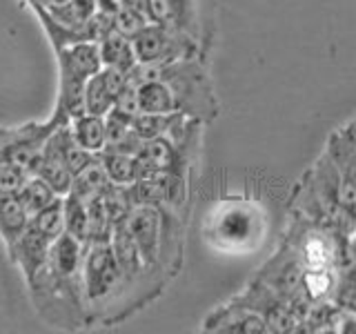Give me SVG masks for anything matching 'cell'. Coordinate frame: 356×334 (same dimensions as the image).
Segmentation results:
<instances>
[{
	"instance_id": "1",
	"label": "cell",
	"mask_w": 356,
	"mask_h": 334,
	"mask_svg": "<svg viewBox=\"0 0 356 334\" xmlns=\"http://www.w3.org/2000/svg\"><path fill=\"white\" fill-rule=\"evenodd\" d=\"M267 237V214L261 203L243 196L227 194L214 200L205 212L203 239L220 254H252Z\"/></svg>"
},
{
	"instance_id": "2",
	"label": "cell",
	"mask_w": 356,
	"mask_h": 334,
	"mask_svg": "<svg viewBox=\"0 0 356 334\" xmlns=\"http://www.w3.org/2000/svg\"><path fill=\"white\" fill-rule=\"evenodd\" d=\"M159 76L170 85L176 98V107L181 114L196 118L200 122L214 120L218 114V103L211 89L209 74L205 70L200 56L185 61H176L170 65H143L138 63L129 72V83L138 85L147 78Z\"/></svg>"
},
{
	"instance_id": "3",
	"label": "cell",
	"mask_w": 356,
	"mask_h": 334,
	"mask_svg": "<svg viewBox=\"0 0 356 334\" xmlns=\"http://www.w3.org/2000/svg\"><path fill=\"white\" fill-rule=\"evenodd\" d=\"M56 63H58V98H56L54 111L63 118L72 120L74 116L83 114V94L85 85L96 72L103 70L98 42L85 40L76 45L56 49Z\"/></svg>"
},
{
	"instance_id": "4",
	"label": "cell",
	"mask_w": 356,
	"mask_h": 334,
	"mask_svg": "<svg viewBox=\"0 0 356 334\" xmlns=\"http://www.w3.org/2000/svg\"><path fill=\"white\" fill-rule=\"evenodd\" d=\"M63 198L54 200L49 207H44L38 214L29 218L27 230L22 232V237L16 241L14 250L7 254V259L20 267L25 283L31 281L40 267L47 263L51 245L56 239L65 232V209H63Z\"/></svg>"
},
{
	"instance_id": "5",
	"label": "cell",
	"mask_w": 356,
	"mask_h": 334,
	"mask_svg": "<svg viewBox=\"0 0 356 334\" xmlns=\"http://www.w3.org/2000/svg\"><path fill=\"white\" fill-rule=\"evenodd\" d=\"M67 118L51 111L47 120H29L25 125L16 127H0V163L16 165L25 170L29 176L36 174V167L40 163V154L47 138L58 129L67 125Z\"/></svg>"
},
{
	"instance_id": "6",
	"label": "cell",
	"mask_w": 356,
	"mask_h": 334,
	"mask_svg": "<svg viewBox=\"0 0 356 334\" xmlns=\"http://www.w3.org/2000/svg\"><path fill=\"white\" fill-rule=\"evenodd\" d=\"M131 42L136 58L143 65H170L176 61L194 58L203 51V47L192 36L172 25H159V22H147L131 38Z\"/></svg>"
},
{
	"instance_id": "7",
	"label": "cell",
	"mask_w": 356,
	"mask_h": 334,
	"mask_svg": "<svg viewBox=\"0 0 356 334\" xmlns=\"http://www.w3.org/2000/svg\"><path fill=\"white\" fill-rule=\"evenodd\" d=\"M287 245L294 250L296 259L305 270H316V267H339L341 270L343 259L352 254L350 243L343 250L332 228H321L314 223L294 228V237L287 239ZM348 259L354 261L352 256H348Z\"/></svg>"
},
{
	"instance_id": "8",
	"label": "cell",
	"mask_w": 356,
	"mask_h": 334,
	"mask_svg": "<svg viewBox=\"0 0 356 334\" xmlns=\"http://www.w3.org/2000/svg\"><path fill=\"white\" fill-rule=\"evenodd\" d=\"M127 228L136 241L143 261L154 270H163L161 252H163V207L156 205H131L127 214ZM165 272V270H163Z\"/></svg>"
},
{
	"instance_id": "9",
	"label": "cell",
	"mask_w": 356,
	"mask_h": 334,
	"mask_svg": "<svg viewBox=\"0 0 356 334\" xmlns=\"http://www.w3.org/2000/svg\"><path fill=\"white\" fill-rule=\"evenodd\" d=\"M205 332H234V334H265L270 332L267 321L256 310H250L236 301L216 308L203 321Z\"/></svg>"
},
{
	"instance_id": "10",
	"label": "cell",
	"mask_w": 356,
	"mask_h": 334,
	"mask_svg": "<svg viewBox=\"0 0 356 334\" xmlns=\"http://www.w3.org/2000/svg\"><path fill=\"white\" fill-rule=\"evenodd\" d=\"M29 212L16 194L0 196V241L5 243V252L14 250L16 241L29 225Z\"/></svg>"
},
{
	"instance_id": "11",
	"label": "cell",
	"mask_w": 356,
	"mask_h": 334,
	"mask_svg": "<svg viewBox=\"0 0 356 334\" xmlns=\"http://www.w3.org/2000/svg\"><path fill=\"white\" fill-rule=\"evenodd\" d=\"M98 51H100L103 67H114V70L129 74L134 67L138 65L131 38L125 36V33L116 31V29L107 31L105 36L98 40Z\"/></svg>"
},
{
	"instance_id": "12",
	"label": "cell",
	"mask_w": 356,
	"mask_h": 334,
	"mask_svg": "<svg viewBox=\"0 0 356 334\" xmlns=\"http://www.w3.org/2000/svg\"><path fill=\"white\" fill-rule=\"evenodd\" d=\"M136 96H138V111H143V114H174V111H178L170 85L159 76L138 83Z\"/></svg>"
},
{
	"instance_id": "13",
	"label": "cell",
	"mask_w": 356,
	"mask_h": 334,
	"mask_svg": "<svg viewBox=\"0 0 356 334\" xmlns=\"http://www.w3.org/2000/svg\"><path fill=\"white\" fill-rule=\"evenodd\" d=\"M167 5H170V14H172V27L192 36L203 47L205 40L203 0H167Z\"/></svg>"
},
{
	"instance_id": "14",
	"label": "cell",
	"mask_w": 356,
	"mask_h": 334,
	"mask_svg": "<svg viewBox=\"0 0 356 334\" xmlns=\"http://www.w3.org/2000/svg\"><path fill=\"white\" fill-rule=\"evenodd\" d=\"M70 129L74 141L85 148L87 152L100 154L107 148V129H105V116H96L83 111L70 120Z\"/></svg>"
},
{
	"instance_id": "15",
	"label": "cell",
	"mask_w": 356,
	"mask_h": 334,
	"mask_svg": "<svg viewBox=\"0 0 356 334\" xmlns=\"http://www.w3.org/2000/svg\"><path fill=\"white\" fill-rule=\"evenodd\" d=\"M98 161H100V165H103L107 178L114 185L127 187V185L136 183L140 178L136 154H127V152H118V150L105 148L103 152L98 154Z\"/></svg>"
},
{
	"instance_id": "16",
	"label": "cell",
	"mask_w": 356,
	"mask_h": 334,
	"mask_svg": "<svg viewBox=\"0 0 356 334\" xmlns=\"http://www.w3.org/2000/svg\"><path fill=\"white\" fill-rule=\"evenodd\" d=\"M36 9V7H33ZM47 14L63 27L70 29H87L92 18L98 11L96 0H67L63 5H56L51 9H44Z\"/></svg>"
},
{
	"instance_id": "17",
	"label": "cell",
	"mask_w": 356,
	"mask_h": 334,
	"mask_svg": "<svg viewBox=\"0 0 356 334\" xmlns=\"http://www.w3.org/2000/svg\"><path fill=\"white\" fill-rule=\"evenodd\" d=\"M36 176H40L42 181H47V185L54 189L58 196H67L72 192L74 185V174L67 170V165L58 159L56 154L42 148L40 163L36 167Z\"/></svg>"
},
{
	"instance_id": "18",
	"label": "cell",
	"mask_w": 356,
	"mask_h": 334,
	"mask_svg": "<svg viewBox=\"0 0 356 334\" xmlns=\"http://www.w3.org/2000/svg\"><path fill=\"white\" fill-rule=\"evenodd\" d=\"M111 181L107 178L103 165H100V161L96 159L92 165H87L83 172H78L74 176V185H72V196L81 198V200H92L100 194H105L109 189Z\"/></svg>"
},
{
	"instance_id": "19",
	"label": "cell",
	"mask_w": 356,
	"mask_h": 334,
	"mask_svg": "<svg viewBox=\"0 0 356 334\" xmlns=\"http://www.w3.org/2000/svg\"><path fill=\"white\" fill-rule=\"evenodd\" d=\"M16 196L22 200V205H25V209L29 212V216L38 214V212H42L44 207H49L54 200L60 198L47 185V181H42V178L36 176V174H31V176L25 178V183L20 185Z\"/></svg>"
},
{
	"instance_id": "20",
	"label": "cell",
	"mask_w": 356,
	"mask_h": 334,
	"mask_svg": "<svg viewBox=\"0 0 356 334\" xmlns=\"http://www.w3.org/2000/svg\"><path fill=\"white\" fill-rule=\"evenodd\" d=\"M339 281V267H316V270H303V292L305 296L316 301L332 299Z\"/></svg>"
},
{
	"instance_id": "21",
	"label": "cell",
	"mask_w": 356,
	"mask_h": 334,
	"mask_svg": "<svg viewBox=\"0 0 356 334\" xmlns=\"http://www.w3.org/2000/svg\"><path fill=\"white\" fill-rule=\"evenodd\" d=\"M114 103H116V96L109 89L105 76H103V70H100L89 78L87 85H85V94H83L85 111L96 114V116H105L107 111L114 107Z\"/></svg>"
},
{
	"instance_id": "22",
	"label": "cell",
	"mask_w": 356,
	"mask_h": 334,
	"mask_svg": "<svg viewBox=\"0 0 356 334\" xmlns=\"http://www.w3.org/2000/svg\"><path fill=\"white\" fill-rule=\"evenodd\" d=\"M63 209H65V232L76 237L78 241L87 243L89 239V214H87V203L72 194L63 198Z\"/></svg>"
},
{
	"instance_id": "23",
	"label": "cell",
	"mask_w": 356,
	"mask_h": 334,
	"mask_svg": "<svg viewBox=\"0 0 356 334\" xmlns=\"http://www.w3.org/2000/svg\"><path fill=\"white\" fill-rule=\"evenodd\" d=\"M147 18H145L143 14H138V11H134V9H127V7H118L116 9V14H114V29L120 31V33H125V36L134 38L136 33L147 25Z\"/></svg>"
},
{
	"instance_id": "24",
	"label": "cell",
	"mask_w": 356,
	"mask_h": 334,
	"mask_svg": "<svg viewBox=\"0 0 356 334\" xmlns=\"http://www.w3.org/2000/svg\"><path fill=\"white\" fill-rule=\"evenodd\" d=\"M29 174L25 170H20L16 165L0 163V196L3 194H16L20 185L25 183V178Z\"/></svg>"
},
{
	"instance_id": "25",
	"label": "cell",
	"mask_w": 356,
	"mask_h": 334,
	"mask_svg": "<svg viewBox=\"0 0 356 334\" xmlns=\"http://www.w3.org/2000/svg\"><path fill=\"white\" fill-rule=\"evenodd\" d=\"M339 132H341V136H343L345 141H348V143L352 145V148L356 150V118H354V120H350L348 125H343Z\"/></svg>"
},
{
	"instance_id": "26",
	"label": "cell",
	"mask_w": 356,
	"mask_h": 334,
	"mask_svg": "<svg viewBox=\"0 0 356 334\" xmlns=\"http://www.w3.org/2000/svg\"><path fill=\"white\" fill-rule=\"evenodd\" d=\"M120 5L138 11V14H143L145 18H147V0H120Z\"/></svg>"
},
{
	"instance_id": "27",
	"label": "cell",
	"mask_w": 356,
	"mask_h": 334,
	"mask_svg": "<svg viewBox=\"0 0 356 334\" xmlns=\"http://www.w3.org/2000/svg\"><path fill=\"white\" fill-rule=\"evenodd\" d=\"M25 3L33 9V7H40V9H51L56 5H63L67 0H25Z\"/></svg>"
},
{
	"instance_id": "28",
	"label": "cell",
	"mask_w": 356,
	"mask_h": 334,
	"mask_svg": "<svg viewBox=\"0 0 356 334\" xmlns=\"http://www.w3.org/2000/svg\"><path fill=\"white\" fill-rule=\"evenodd\" d=\"M345 270H348V272L356 278V256H354V261L350 263V267H345Z\"/></svg>"
}]
</instances>
